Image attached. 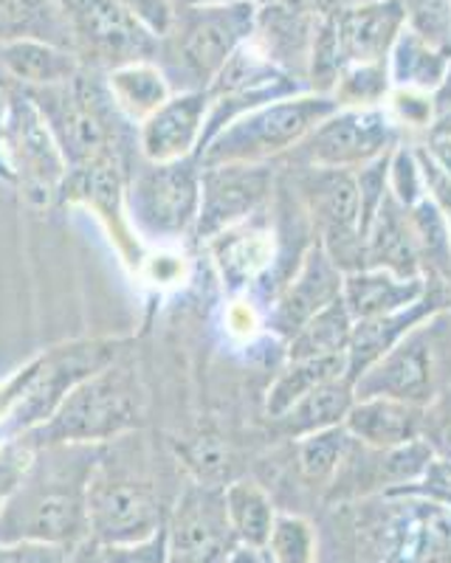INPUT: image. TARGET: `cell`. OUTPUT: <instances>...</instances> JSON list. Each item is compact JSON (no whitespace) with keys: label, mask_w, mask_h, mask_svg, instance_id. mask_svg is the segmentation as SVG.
<instances>
[{"label":"cell","mask_w":451,"mask_h":563,"mask_svg":"<svg viewBox=\"0 0 451 563\" xmlns=\"http://www.w3.org/2000/svg\"><path fill=\"white\" fill-rule=\"evenodd\" d=\"M102 445L52 442L34 449L12 496L0 510V544L79 547L88 541V487Z\"/></svg>","instance_id":"cell-1"},{"label":"cell","mask_w":451,"mask_h":563,"mask_svg":"<svg viewBox=\"0 0 451 563\" xmlns=\"http://www.w3.org/2000/svg\"><path fill=\"white\" fill-rule=\"evenodd\" d=\"M178 493H167L158 454L128 431L102 445L88 487V530L97 544H135L162 527Z\"/></svg>","instance_id":"cell-2"},{"label":"cell","mask_w":451,"mask_h":563,"mask_svg":"<svg viewBox=\"0 0 451 563\" xmlns=\"http://www.w3.org/2000/svg\"><path fill=\"white\" fill-rule=\"evenodd\" d=\"M23 90V88H20ZM57 141L65 167L79 169L97 161H139L135 124H130L108 90L105 70L82 65L72 82L59 88L26 90Z\"/></svg>","instance_id":"cell-3"},{"label":"cell","mask_w":451,"mask_h":563,"mask_svg":"<svg viewBox=\"0 0 451 563\" xmlns=\"http://www.w3.org/2000/svg\"><path fill=\"white\" fill-rule=\"evenodd\" d=\"M257 9L254 0L178 9L173 29L158 40V52L153 59L164 70L173 93L207 90L223 65L252 40Z\"/></svg>","instance_id":"cell-4"},{"label":"cell","mask_w":451,"mask_h":563,"mask_svg":"<svg viewBox=\"0 0 451 563\" xmlns=\"http://www.w3.org/2000/svg\"><path fill=\"white\" fill-rule=\"evenodd\" d=\"M355 397H393L429 409L451 391V308H438L353 380Z\"/></svg>","instance_id":"cell-5"},{"label":"cell","mask_w":451,"mask_h":563,"mask_svg":"<svg viewBox=\"0 0 451 563\" xmlns=\"http://www.w3.org/2000/svg\"><path fill=\"white\" fill-rule=\"evenodd\" d=\"M336 110L339 102L330 93L314 90L254 108L215 133L198 150V164H268L271 158L305 144V139Z\"/></svg>","instance_id":"cell-6"},{"label":"cell","mask_w":451,"mask_h":563,"mask_svg":"<svg viewBox=\"0 0 451 563\" xmlns=\"http://www.w3.org/2000/svg\"><path fill=\"white\" fill-rule=\"evenodd\" d=\"M139 391H135V375L128 366H119L110 361L99 372L79 380L63 404L54 409V415L37 429L20 434L23 440L40 449L52 442H105L135 431L139 422Z\"/></svg>","instance_id":"cell-7"},{"label":"cell","mask_w":451,"mask_h":563,"mask_svg":"<svg viewBox=\"0 0 451 563\" xmlns=\"http://www.w3.org/2000/svg\"><path fill=\"white\" fill-rule=\"evenodd\" d=\"M409 18L400 0H348L322 20L310 54V90L330 93L348 65L387 63Z\"/></svg>","instance_id":"cell-8"},{"label":"cell","mask_w":451,"mask_h":563,"mask_svg":"<svg viewBox=\"0 0 451 563\" xmlns=\"http://www.w3.org/2000/svg\"><path fill=\"white\" fill-rule=\"evenodd\" d=\"M128 220L144 245H175L189 238L200 209L198 155L169 164L139 158L124 189Z\"/></svg>","instance_id":"cell-9"},{"label":"cell","mask_w":451,"mask_h":563,"mask_svg":"<svg viewBox=\"0 0 451 563\" xmlns=\"http://www.w3.org/2000/svg\"><path fill=\"white\" fill-rule=\"evenodd\" d=\"M393 496L364 527V558L370 563H451V505L420 493Z\"/></svg>","instance_id":"cell-10"},{"label":"cell","mask_w":451,"mask_h":563,"mask_svg":"<svg viewBox=\"0 0 451 563\" xmlns=\"http://www.w3.org/2000/svg\"><path fill=\"white\" fill-rule=\"evenodd\" d=\"M7 164L12 186L37 209L57 206L68 167L52 130L26 90L9 88Z\"/></svg>","instance_id":"cell-11"},{"label":"cell","mask_w":451,"mask_h":563,"mask_svg":"<svg viewBox=\"0 0 451 563\" xmlns=\"http://www.w3.org/2000/svg\"><path fill=\"white\" fill-rule=\"evenodd\" d=\"M82 65L113 70L119 65L155 59L158 37L135 23L117 0H57Z\"/></svg>","instance_id":"cell-12"},{"label":"cell","mask_w":451,"mask_h":563,"mask_svg":"<svg viewBox=\"0 0 451 563\" xmlns=\"http://www.w3.org/2000/svg\"><path fill=\"white\" fill-rule=\"evenodd\" d=\"M169 555L180 563H229L238 552L226 493L220 485L189 479L180 485L167 519Z\"/></svg>","instance_id":"cell-13"},{"label":"cell","mask_w":451,"mask_h":563,"mask_svg":"<svg viewBox=\"0 0 451 563\" xmlns=\"http://www.w3.org/2000/svg\"><path fill=\"white\" fill-rule=\"evenodd\" d=\"M302 198L310 220L319 231V245L339 268H364V238H361L359 186L353 169L310 167L302 178Z\"/></svg>","instance_id":"cell-14"},{"label":"cell","mask_w":451,"mask_h":563,"mask_svg":"<svg viewBox=\"0 0 451 563\" xmlns=\"http://www.w3.org/2000/svg\"><path fill=\"white\" fill-rule=\"evenodd\" d=\"M142 158V155H139ZM133 164L108 158L88 164V167L68 169L59 189L57 206H85L99 218L105 231L110 234V243L117 245L122 263L133 268V274L142 276L147 251L139 234L128 220V206H124V189H128V175Z\"/></svg>","instance_id":"cell-15"},{"label":"cell","mask_w":451,"mask_h":563,"mask_svg":"<svg viewBox=\"0 0 451 563\" xmlns=\"http://www.w3.org/2000/svg\"><path fill=\"white\" fill-rule=\"evenodd\" d=\"M400 128L387 108H339L305 139L314 167L361 169L398 147Z\"/></svg>","instance_id":"cell-16"},{"label":"cell","mask_w":451,"mask_h":563,"mask_svg":"<svg viewBox=\"0 0 451 563\" xmlns=\"http://www.w3.org/2000/svg\"><path fill=\"white\" fill-rule=\"evenodd\" d=\"M274 173L268 164L200 167V209L193 238L209 243L220 231L254 218L271 198Z\"/></svg>","instance_id":"cell-17"},{"label":"cell","mask_w":451,"mask_h":563,"mask_svg":"<svg viewBox=\"0 0 451 563\" xmlns=\"http://www.w3.org/2000/svg\"><path fill=\"white\" fill-rule=\"evenodd\" d=\"M342 282L344 271L330 260L328 251L319 243L310 245L297 274L285 282L277 299L271 301V310L265 316L268 330H274L283 339H290L310 316H316L322 308H328L330 301L342 296Z\"/></svg>","instance_id":"cell-18"},{"label":"cell","mask_w":451,"mask_h":563,"mask_svg":"<svg viewBox=\"0 0 451 563\" xmlns=\"http://www.w3.org/2000/svg\"><path fill=\"white\" fill-rule=\"evenodd\" d=\"M209 115L207 90L173 93L162 108L135 128L139 155L150 164H169L198 155Z\"/></svg>","instance_id":"cell-19"},{"label":"cell","mask_w":451,"mask_h":563,"mask_svg":"<svg viewBox=\"0 0 451 563\" xmlns=\"http://www.w3.org/2000/svg\"><path fill=\"white\" fill-rule=\"evenodd\" d=\"M322 20L290 9L279 0L260 3L252 43L290 77H308L310 54Z\"/></svg>","instance_id":"cell-20"},{"label":"cell","mask_w":451,"mask_h":563,"mask_svg":"<svg viewBox=\"0 0 451 563\" xmlns=\"http://www.w3.org/2000/svg\"><path fill=\"white\" fill-rule=\"evenodd\" d=\"M209 251L215 256L226 294L240 296L249 285L268 274L277 254V240H274V231L249 218L245 223L232 225L209 240Z\"/></svg>","instance_id":"cell-21"},{"label":"cell","mask_w":451,"mask_h":563,"mask_svg":"<svg viewBox=\"0 0 451 563\" xmlns=\"http://www.w3.org/2000/svg\"><path fill=\"white\" fill-rule=\"evenodd\" d=\"M79 70H82V59L63 45L43 43V40L0 43V77L7 88H59L72 82Z\"/></svg>","instance_id":"cell-22"},{"label":"cell","mask_w":451,"mask_h":563,"mask_svg":"<svg viewBox=\"0 0 451 563\" xmlns=\"http://www.w3.org/2000/svg\"><path fill=\"white\" fill-rule=\"evenodd\" d=\"M426 409L400 404L393 397H355L344 417V429L361 449L389 451L420 437Z\"/></svg>","instance_id":"cell-23"},{"label":"cell","mask_w":451,"mask_h":563,"mask_svg":"<svg viewBox=\"0 0 451 563\" xmlns=\"http://www.w3.org/2000/svg\"><path fill=\"white\" fill-rule=\"evenodd\" d=\"M426 276H395L381 268L348 271L342 282V301L353 321L378 319V316L398 313L429 294Z\"/></svg>","instance_id":"cell-24"},{"label":"cell","mask_w":451,"mask_h":563,"mask_svg":"<svg viewBox=\"0 0 451 563\" xmlns=\"http://www.w3.org/2000/svg\"><path fill=\"white\" fill-rule=\"evenodd\" d=\"M364 268L389 271V274L404 276V279L426 276L406 209L393 195H387L384 206L370 223L367 234H364Z\"/></svg>","instance_id":"cell-25"},{"label":"cell","mask_w":451,"mask_h":563,"mask_svg":"<svg viewBox=\"0 0 451 563\" xmlns=\"http://www.w3.org/2000/svg\"><path fill=\"white\" fill-rule=\"evenodd\" d=\"M443 308V301L435 290L424 296L420 301L409 305V308L398 310V313L378 316V319L367 321H353V333H350L348 344V378L355 380L359 375L370 369L378 358H384L400 339H404L415 324H418L424 316H429L432 310Z\"/></svg>","instance_id":"cell-26"},{"label":"cell","mask_w":451,"mask_h":563,"mask_svg":"<svg viewBox=\"0 0 451 563\" xmlns=\"http://www.w3.org/2000/svg\"><path fill=\"white\" fill-rule=\"evenodd\" d=\"M449 52L443 48V43L426 37L406 23L387 59L389 82L393 88L435 93L449 77Z\"/></svg>","instance_id":"cell-27"},{"label":"cell","mask_w":451,"mask_h":563,"mask_svg":"<svg viewBox=\"0 0 451 563\" xmlns=\"http://www.w3.org/2000/svg\"><path fill=\"white\" fill-rule=\"evenodd\" d=\"M105 79H108V90L117 108L122 110L124 119L135 124V128L173 97V88H169L164 70L153 59L105 70Z\"/></svg>","instance_id":"cell-28"},{"label":"cell","mask_w":451,"mask_h":563,"mask_svg":"<svg viewBox=\"0 0 451 563\" xmlns=\"http://www.w3.org/2000/svg\"><path fill=\"white\" fill-rule=\"evenodd\" d=\"M339 378H348V355L288 361V366L279 372L274 384L268 386V391H265V415L271 420H279L285 411L294 409L310 391Z\"/></svg>","instance_id":"cell-29"},{"label":"cell","mask_w":451,"mask_h":563,"mask_svg":"<svg viewBox=\"0 0 451 563\" xmlns=\"http://www.w3.org/2000/svg\"><path fill=\"white\" fill-rule=\"evenodd\" d=\"M226 510L232 521L234 538L240 547L265 552L271 530L277 521V505L271 499V493L252 479H234L223 487Z\"/></svg>","instance_id":"cell-30"},{"label":"cell","mask_w":451,"mask_h":563,"mask_svg":"<svg viewBox=\"0 0 451 563\" xmlns=\"http://www.w3.org/2000/svg\"><path fill=\"white\" fill-rule=\"evenodd\" d=\"M9 40H43L74 52L57 0H0V43Z\"/></svg>","instance_id":"cell-31"},{"label":"cell","mask_w":451,"mask_h":563,"mask_svg":"<svg viewBox=\"0 0 451 563\" xmlns=\"http://www.w3.org/2000/svg\"><path fill=\"white\" fill-rule=\"evenodd\" d=\"M355 404V389L350 378L330 380V384L319 386L316 391H310L308 397H302L290 411H285L279 417V426L288 437L299 440V437L316 434V431L336 429V426H344V417L353 409Z\"/></svg>","instance_id":"cell-32"},{"label":"cell","mask_w":451,"mask_h":563,"mask_svg":"<svg viewBox=\"0 0 451 563\" xmlns=\"http://www.w3.org/2000/svg\"><path fill=\"white\" fill-rule=\"evenodd\" d=\"M353 333V319L344 308L342 296L330 301L316 316H310L297 333L288 339V361L324 358V355H344Z\"/></svg>","instance_id":"cell-33"},{"label":"cell","mask_w":451,"mask_h":563,"mask_svg":"<svg viewBox=\"0 0 451 563\" xmlns=\"http://www.w3.org/2000/svg\"><path fill=\"white\" fill-rule=\"evenodd\" d=\"M406 218L418 245L424 274L429 271V274L451 276V229L443 211L432 200L424 198L413 209H406Z\"/></svg>","instance_id":"cell-34"},{"label":"cell","mask_w":451,"mask_h":563,"mask_svg":"<svg viewBox=\"0 0 451 563\" xmlns=\"http://www.w3.org/2000/svg\"><path fill=\"white\" fill-rule=\"evenodd\" d=\"M350 445L353 437L348 434L344 426L336 429L316 431V434L299 437L297 440V460L299 474L310 482V485H328L339 476L342 462H348Z\"/></svg>","instance_id":"cell-35"},{"label":"cell","mask_w":451,"mask_h":563,"mask_svg":"<svg viewBox=\"0 0 451 563\" xmlns=\"http://www.w3.org/2000/svg\"><path fill=\"white\" fill-rule=\"evenodd\" d=\"M393 82H389L387 63L370 65H348L336 77L330 97L339 102V108H381L387 102Z\"/></svg>","instance_id":"cell-36"},{"label":"cell","mask_w":451,"mask_h":563,"mask_svg":"<svg viewBox=\"0 0 451 563\" xmlns=\"http://www.w3.org/2000/svg\"><path fill=\"white\" fill-rule=\"evenodd\" d=\"M268 563H316V530L297 512H279L265 547Z\"/></svg>","instance_id":"cell-37"},{"label":"cell","mask_w":451,"mask_h":563,"mask_svg":"<svg viewBox=\"0 0 451 563\" xmlns=\"http://www.w3.org/2000/svg\"><path fill=\"white\" fill-rule=\"evenodd\" d=\"M389 195L398 200L404 209H413L415 203L426 198L424 173H420L418 153L409 147H395L389 153Z\"/></svg>","instance_id":"cell-38"},{"label":"cell","mask_w":451,"mask_h":563,"mask_svg":"<svg viewBox=\"0 0 451 563\" xmlns=\"http://www.w3.org/2000/svg\"><path fill=\"white\" fill-rule=\"evenodd\" d=\"M387 113L393 115V122L398 128H413L424 130L432 124L435 104L432 93H424V90H406V88H393L389 90L387 102H384Z\"/></svg>","instance_id":"cell-39"},{"label":"cell","mask_w":451,"mask_h":563,"mask_svg":"<svg viewBox=\"0 0 451 563\" xmlns=\"http://www.w3.org/2000/svg\"><path fill=\"white\" fill-rule=\"evenodd\" d=\"M102 563H169L167 527L135 544H99Z\"/></svg>","instance_id":"cell-40"},{"label":"cell","mask_w":451,"mask_h":563,"mask_svg":"<svg viewBox=\"0 0 451 563\" xmlns=\"http://www.w3.org/2000/svg\"><path fill=\"white\" fill-rule=\"evenodd\" d=\"M34 449L29 445L23 437H14V440L0 442V510L7 505V499L12 496L14 485H18L20 474L26 471L29 460H32Z\"/></svg>","instance_id":"cell-41"},{"label":"cell","mask_w":451,"mask_h":563,"mask_svg":"<svg viewBox=\"0 0 451 563\" xmlns=\"http://www.w3.org/2000/svg\"><path fill=\"white\" fill-rule=\"evenodd\" d=\"M117 3L135 23H142L153 37L162 40L173 29L175 9L169 0H117Z\"/></svg>","instance_id":"cell-42"},{"label":"cell","mask_w":451,"mask_h":563,"mask_svg":"<svg viewBox=\"0 0 451 563\" xmlns=\"http://www.w3.org/2000/svg\"><path fill=\"white\" fill-rule=\"evenodd\" d=\"M74 550L59 544H40V541H14V544H0V563H68Z\"/></svg>","instance_id":"cell-43"},{"label":"cell","mask_w":451,"mask_h":563,"mask_svg":"<svg viewBox=\"0 0 451 563\" xmlns=\"http://www.w3.org/2000/svg\"><path fill=\"white\" fill-rule=\"evenodd\" d=\"M415 487H418L420 496H429V499L451 505V456L449 460H435V465L429 467V474H426ZM409 493H415L413 487H409Z\"/></svg>","instance_id":"cell-44"},{"label":"cell","mask_w":451,"mask_h":563,"mask_svg":"<svg viewBox=\"0 0 451 563\" xmlns=\"http://www.w3.org/2000/svg\"><path fill=\"white\" fill-rule=\"evenodd\" d=\"M226 327H229V333L240 335V339H252L254 330L260 327L257 308H254L252 301L234 296V301L226 310Z\"/></svg>","instance_id":"cell-45"},{"label":"cell","mask_w":451,"mask_h":563,"mask_svg":"<svg viewBox=\"0 0 451 563\" xmlns=\"http://www.w3.org/2000/svg\"><path fill=\"white\" fill-rule=\"evenodd\" d=\"M279 3H285V7L299 9V12L314 14V18L324 20V18H330V14H333L336 9L344 7L348 0H279Z\"/></svg>","instance_id":"cell-46"},{"label":"cell","mask_w":451,"mask_h":563,"mask_svg":"<svg viewBox=\"0 0 451 563\" xmlns=\"http://www.w3.org/2000/svg\"><path fill=\"white\" fill-rule=\"evenodd\" d=\"M7 119H9V88H0V180L12 184L7 164Z\"/></svg>","instance_id":"cell-47"},{"label":"cell","mask_w":451,"mask_h":563,"mask_svg":"<svg viewBox=\"0 0 451 563\" xmlns=\"http://www.w3.org/2000/svg\"><path fill=\"white\" fill-rule=\"evenodd\" d=\"M426 153L432 155L435 164H438L446 175H451V135H438V139L426 147Z\"/></svg>","instance_id":"cell-48"},{"label":"cell","mask_w":451,"mask_h":563,"mask_svg":"<svg viewBox=\"0 0 451 563\" xmlns=\"http://www.w3.org/2000/svg\"><path fill=\"white\" fill-rule=\"evenodd\" d=\"M68 563H102V547H99L94 538H88V541H82V544L74 550L72 561Z\"/></svg>","instance_id":"cell-49"},{"label":"cell","mask_w":451,"mask_h":563,"mask_svg":"<svg viewBox=\"0 0 451 563\" xmlns=\"http://www.w3.org/2000/svg\"><path fill=\"white\" fill-rule=\"evenodd\" d=\"M229 563H268V555L260 550H249V547H238Z\"/></svg>","instance_id":"cell-50"},{"label":"cell","mask_w":451,"mask_h":563,"mask_svg":"<svg viewBox=\"0 0 451 563\" xmlns=\"http://www.w3.org/2000/svg\"><path fill=\"white\" fill-rule=\"evenodd\" d=\"M173 9H204V7H223V3H234V0H169Z\"/></svg>","instance_id":"cell-51"},{"label":"cell","mask_w":451,"mask_h":563,"mask_svg":"<svg viewBox=\"0 0 451 563\" xmlns=\"http://www.w3.org/2000/svg\"><path fill=\"white\" fill-rule=\"evenodd\" d=\"M440 18H443V29L451 34V0H440Z\"/></svg>","instance_id":"cell-52"},{"label":"cell","mask_w":451,"mask_h":563,"mask_svg":"<svg viewBox=\"0 0 451 563\" xmlns=\"http://www.w3.org/2000/svg\"><path fill=\"white\" fill-rule=\"evenodd\" d=\"M169 563H180V561H178V558H173V555H169Z\"/></svg>","instance_id":"cell-53"},{"label":"cell","mask_w":451,"mask_h":563,"mask_svg":"<svg viewBox=\"0 0 451 563\" xmlns=\"http://www.w3.org/2000/svg\"><path fill=\"white\" fill-rule=\"evenodd\" d=\"M254 3H257V7H260V3H268V0H254Z\"/></svg>","instance_id":"cell-54"},{"label":"cell","mask_w":451,"mask_h":563,"mask_svg":"<svg viewBox=\"0 0 451 563\" xmlns=\"http://www.w3.org/2000/svg\"><path fill=\"white\" fill-rule=\"evenodd\" d=\"M0 88H7V82H3V77H0Z\"/></svg>","instance_id":"cell-55"}]
</instances>
